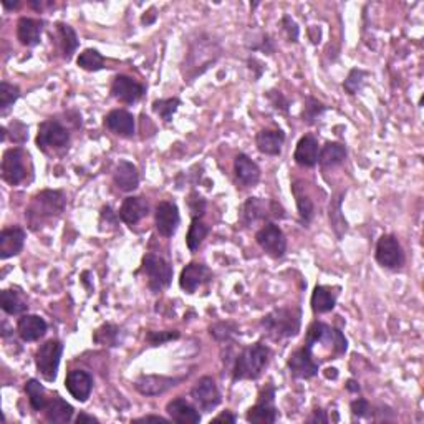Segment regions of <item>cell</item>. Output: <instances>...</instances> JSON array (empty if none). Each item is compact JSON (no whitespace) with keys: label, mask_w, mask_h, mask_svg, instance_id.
<instances>
[{"label":"cell","mask_w":424,"mask_h":424,"mask_svg":"<svg viewBox=\"0 0 424 424\" xmlns=\"http://www.w3.org/2000/svg\"><path fill=\"white\" fill-rule=\"evenodd\" d=\"M268 362H271V348L263 343L259 342L244 348L234 362L232 380H257L267 368Z\"/></svg>","instance_id":"obj_1"},{"label":"cell","mask_w":424,"mask_h":424,"mask_svg":"<svg viewBox=\"0 0 424 424\" xmlns=\"http://www.w3.org/2000/svg\"><path fill=\"white\" fill-rule=\"evenodd\" d=\"M320 345L322 352H327L328 360L330 358H338L342 355H345L348 350V340L343 333L338 330V328H333L327 323L315 320L310 323L307 330V337H305V343L303 347H307L308 350L315 348Z\"/></svg>","instance_id":"obj_2"},{"label":"cell","mask_w":424,"mask_h":424,"mask_svg":"<svg viewBox=\"0 0 424 424\" xmlns=\"http://www.w3.org/2000/svg\"><path fill=\"white\" fill-rule=\"evenodd\" d=\"M302 310L300 307H281L262 318V327L276 340L295 337L300 332Z\"/></svg>","instance_id":"obj_3"},{"label":"cell","mask_w":424,"mask_h":424,"mask_svg":"<svg viewBox=\"0 0 424 424\" xmlns=\"http://www.w3.org/2000/svg\"><path fill=\"white\" fill-rule=\"evenodd\" d=\"M67 206V199L62 191H42L32 199L30 206L25 212V217L28 219L30 226H40L53 216H60Z\"/></svg>","instance_id":"obj_4"},{"label":"cell","mask_w":424,"mask_h":424,"mask_svg":"<svg viewBox=\"0 0 424 424\" xmlns=\"http://www.w3.org/2000/svg\"><path fill=\"white\" fill-rule=\"evenodd\" d=\"M286 217V209L273 199L249 197L241 207V222L244 226H251L257 221L272 222L271 219Z\"/></svg>","instance_id":"obj_5"},{"label":"cell","mask_w":424,"mask_h":424,"mask_svg":"<svg viewBox=\"0 0 424 424\" xmlns=\"http://www.w3.org/2000/svg\"><path fill=\"white\" fill-rule=\"evenodd\" d=\"M141 272L148 278V287L151 292L159 293L171 286L173 267L163 257L146 254L141 262Z\"/></svg>","instance_id":"obj_6"},{"label":"cell","mask_w":424,"mask_h":424,"mask_svg":"<svg viewBox=\"0 0 424 424\" xmlns=\"http://www.w3.org/2000/svg\"><path fill=\"white\" fill-rule=\"evenodd\" d=\"M63 345L58 340H48L35 353V365H37V371L42 375L45 381L53 383L58 376V366L60 360H62Z\"/></svg>","instance_id":"obj_7"},{"label":"cell","mask_w":424,"mask_h":424,"mask_svg":"<svg viewBox=\"0 0 424 424\" xmlns=\"http://www.w3.org/2000/svg\"><path fill=\"white\" fill-rule=\"evenodd\" d=\"M70 144V131L57 119H47L38 126L37 146L40 151L50 153L67 148Z\"/></svg>","instance_id":"obj_8"},{"label":"cell","mask_w":424,"mask_h":424,"mask_svg":"<svg viewBox=\"0 0 424 424\" xmlns=\"http://www.w3.org/2000/svg\"><path fill=\"white\" fill-rule=\"evenodd\" d=\"M30 159L28 153H25L22 148H10L4 153L2 158V179L9 183L10 186H18L27 179V164L25 161Z\"/></svg>","instance_id":"obj_9"},{"label":"cell","mask_w":424,"mask_h":424,"mask_svg":"<svg viewBox=\"0 0 424 424\" xmlns=\"http://www.w3.org/2000/svg\"><path fill=\"white\" fill-rule=\"evenodd\" d=\"M256 241L267 256L273 259H282L287 252L286 234L276 222H266L256 234Z\"/></svg>","instance_id":"obj_10"},{"label":"cell","mask_w":424,"mask_h":424,"mask_svg":"<svg viewBox=\"0 0 424 424\" xmlns=\"http://www.w3.org/2000/svg\"><path fill=\"white\" fill-rule=\"evenodd\" d=\"M376 262L381 267L390 268V271H398L405 263V254H403L401 244L393 234H385L378 239L376 252H375Z\"/></svg>","instance_id":"obj_11"},{"label":"cell","mask_w":424,"mask_h":424,"mask_svg":"<svg viewBox=\"0 0 424 424\" xmlns=\"http://www.w3.org/2000/svg\"><path fill=\"white\" fill-rule=\"evenodd\" d=\"M273 398H276V388L266 386L259 395V401L256 406L249 408L246 420L256 424H273L278 420V411L273 406Z\"/></svg>","instance_id":"obj_12"},{"label":"cell","mask_w":424,"mask_h":424,"mask_svg":"<svg viewBox=\"0 0 424 424\" xmlns=\"http://www.w3.org/2000/svg\"><path fill=\"white\" fill-rule=\"evenodd\" d=\"M191 396L199 406V410L204 413H211L221 405V393H219L216 381L211 376L199 378L196 385L192 386Z\"/></svg>","instance_id":"obj_13"},{"label":"cell","mask_w":424,"mask_h":424,"mask_svg":"<svg viewBox=\"0 0 424 424\" xmlns=\"http://www.w3.org/2000/svg\"><path fill=\"white\" fill-rule=\"evenodd\" d=\"M287 366L293 378H298V380H310V378L318 375V366H320V363L315 360V357L312 355V352L308 350L307 347H302L288 357Z\"/></svg>","instance_id":"obj_14"},{"label":"cell","mask_w":424,"mask_h":424,"mask_svg":"<svg viewBox=\"0 0 424 424\" xmlns=\"http://www.w3.org/2000/svg\"><path fill=\"white\" fill-rule=\"evenodd\" d=\"M144 93H146L144 85L136 82V80L131 77H128V75H118V77L113 80L112 94L118 102L126 104L138 103L139 99L144 97Z\"/></svg>","instance_id":"obj_15"},{"label":"cell","mask_w":424,"mask_h":424,"mask_svg":"<svg viewBox=\"0 0 424 424\" xmlns=\"http://www.w3.org/2000/svg\"><path fill=\"white\" fill-rule=\"evenodd\" d=\"M179 221V209L174 202L169 201H161L156 206V211H154V222H156L158 232L161 234L163 237H173L178 231Z\"/></svg>","instance_id":"obj_16"},{"label":"cell","mask_w":424,"mask_h":424,"mask_svg":"<svg viewBox=\"0 0 424 424\" xmlns=\"http://www.w3.org/2000/svg\"><path fill=\"white\" fill-rule=\"evenodd\" d=\"M212 278V273L204 263L191 262L183 268L181 277H179V286L184 292L194 293L202 283L209 282Z\"/></svg>","instance_id":"obj_17"},{"label":"cell","mask_w":424,"mask_h":424,"mask_svg":"<svg viewBox=\"0 0 424 424\" xmlns=\"http://www.w3.org/2000/svg\"><path fill=\"white\" fill-rule=\"evenodd\" d=\"M104 126L113 134L121 138H133L134 129H136L134 116L126 109H113V112H109L104 116Z\"/></svg>","instance_id":"obj_18"},{"label":"cell","mask_w":424,"mask_h":424,"mask_svg":"<svg viewBox=\"0 0 424 424\" xmlns=\"http://www.w3.org/2000/svg\"><path fill=\"white\" fill-rule=\"evenodd\" d=\"M65 386L70 395L80 403H85L92 395L93 390V378L89 376V373L83 370H72L67 375L65 380Z\"/></svg>","instance_id":"obj_19"},{"label":"cell","mask_w":424,"mask_h":424,"mask_svg":"<svg viewBox=\"0 0 424 424\" xmlns=\"http://www.w3.org/2000/svg\"><path fill=\"white\" fill-rule=\"evenodd\" d=\"M181 381V378H168V376H158V375H143L139 376L134 388L146 396H156L163 395L164 391H168L169 388L176 386Z\"/></svg>","instance_id":"obj_20"},{"label":"cell","mask_w":424,"mask_h":424,"mask_svg":"<svg viewBox=\"0 0 424 424\" xmlns=\"http://www.w3.org/2000/svg\"><path fill=\"white\" fill-rule=\"evenodd\" d=\"M320 144H318L317 138L313 134H305L300 138V141L297 143L295 153H293V159L298 166L303 168H313L318 163V156H320Z\"/></svg>","instance_id":"obj_21"},{"label":"cell","mask_w":424,"mask_h":424,"mask_svg":"<svg viewBox=\"0 0 424 424\" xmlns=\"http://www.w3.org/2000/svg\"><path fill=\"white\" fill-rule=\"evenodd\" d=\"M25 244V231L22 227H7L0 232V259H10L22 252Z\"/></svg>","instance_id":"obj_22"},{"label":"cell","mask_w":424,"mask_h":424,"mask_svg":"<svg viewBox=\"0 0 424 424\" xmlns=\"http://www.w3.org/2000/svg\"><path fill=\"white\" fill-rule=\"evenodd\" d=\"M234 173H236L237 181L246 187H254L261 181V168L244 153L237 154L234 159Z\"/></svg>","instance_id":"obj_23"},{"label":"cell","mask_w":424,"mask_h":424,"mask_svg":"<svg viewBox=\"0 0 424 424\" xmlns=\"http://www.w3.org/2000/svg\"><path fill=\"white\" fill-rule=\"evenodd\" d=\"M149 214V204L144 197L141 196H131L126 197L119 207L118 216L124 224L128 226H134L141 219H144Z\"/></svg>","instance_id":"obj_24"},{"label":"cell","mask_w":424,"mask_h":424,"mask_svg":"<svg viewBox=\"0 0 424 424\" xmlns=\"http://www.w3.org/2000/svg\"><path fill=\"white\" fill-rule=\"evenodd\" d=\"M113 183L119 191L131 192L139 186V173L138 168L129 161H119L114 168L113 173Z\"/></svg>","instance_id":"obj_25"},{"label":"cell","mask_w":424,"mask_h":424,"mask_svg":"<svg viewBox=\"0 0 424 424\" xmlns=\"http://www.w3.org/2000/svg\"><path fill=\"white\" fill-rule=\"evenodd\" d=\"M47 322L38 315H22L18 318L17 332L23 342H37L47 333Z\"/></svg>","instance_id":"obj_26"},{"label":"cell","mask_w":424,"mask_h":424,"mask_svg":"<svg viewBox=\"0 0 424 424\" xmlns=\"http://www.w3.org/2000/svg\"><path fill=\"white\" fill-rule=\"evenodd\" d=\"M283 141H286V134L281 129H262L256 136L257 149L267 156H278L282 153Z\"/></svg>","instance_id":"obj_27"},{"label":"cell","mask_w":424,"mask_h":424,"mask_svg":"<svg viewBox=\"0 0 424 424\" xmlns=\"http://www.w3.org/2000/svg\"><path fill=\"white\" fill-rule=\"evenodd\" d=\"M166 413L173 421L181 424H197L201 421V415L194 408L191 403H187L183 398H176V400L169 401L166 406Z\"/></svg>","instance_id":"obj_28"},{"label":"cell","mask_w":424,"mask_h":424,"mask_svg":"<svg viewBox=\"0 0 424 424\" xmlns=\"http://www.w3.org/2000/svg\"><path fill=\"white\" fill-rule=\"evenodd\" d=\"M43 32V22L37 18L22 17L17 23V38L23 47H35L40 43Z\"/></svg>","instance_id":"obj_29"},{"label":"cell","mask_w":424,"mask_h":424,"mask_svg":"<svg viewBox=\"0 0 424 424\" xmlns=\"http://www.w3.org/2000/svg\"><path fill=\"white\" fill-rule=\"evenodd\" d=\"M43 411H45V418H47L48 423H57V424L70 423L72 421L73 413H75L73 406L68 405V403L62 400L60 396L52 398Z\"/></svg>","instance_id":"obj_30"},{"label":"cell","mask_w":424,"mask_h":424,"mask_svg":"<svg viewBox=\"0 0 424 424\" xmlns=\"http://www.w3.org/2000/svg\"><path fill=\"white\" fill-rule=\"evenodd\" d=\"M310 305H312V310L315 313L332 312L337 305V292H333L330 287L317 286L313 288Z\"/></svg>","instance_id":"obj_31"},{"label":"cell","mask_w":424,"mask_h":424,"mask_svg":"<svg viewBox=\"0 0 424 424\" xmlns=\"http://www.w3.org/2000/svg\"><path fill=\"white\" fill-rule=\"evenodd\" d=\"M55 30H57L58 47H60V52H62V57L65 60H70L72 58V55L75 53V50L78 48L77 32H75L68 23H63V22H58L55 25Z\"/></svg>","instance_id":"obj_32"},{"label":"cell","mask_w":424,"mask_h":424,"mask_svg":"<svg viewBox=\"0 0 424 424\" xmlns=\"http://www.w3.org/2000/svg\"><path fill=\"white\" fill-rule=\"evenodd\" d=\"M0 305H2V310L9 315H22V313L27 312L28 303L22 295V292L13 290V288H5L0 293Z\"/></svg>","instance_id":"obj_33"},{"label":"cell","mask_w":424,"mask_h":424,"mask_svg":"<svg viewBox=\"0 0 424 424\" xmlns=\"http://www.w3.org/2000/svg\"><path fill=\"white\" fill-rule=\"evenodd\" d=\"M347 159V148L342 143L328 141L325 146L320 149V156H318V163L322 168H335L338 164H342Z\"/></svg>","instance_id":"obj_34"},{"label":"cell","mask_w":424,"mask_h":424,"mask_svg":"<svg viewBox=\"0 0 424 424\" xmlns=\"http://www.w3.org/2000/svg\"><path fill=\"white\" fill-rule=\"evenodd\" d=\"M25 393H27L30 406L33 408L35 411H43L48 405V398H47V391L45 388L40 385V381L37 380H28L25 383Z\"/></svg>","instance_id":"obj_35"},{"label":"cell","mask_w":424,"mask_h":424,"mask_svg":"<svg viewBox=\"0 0 424 424\" xmlns=\"http://www.w3.org/2000/svg\"><path fill=\"white\" fill-rule=\"evenodd\" d=\"M94 343L103 347H118L121 343V330L119 327L107 323V325L99 327L93 335Z\"/></svg>","instance_id":"obj_36"},{"label":"cell","mask_w":424,"mask_h":424,"mask_svg":"<svg viewBox=\"0 0 424 424\" xmlns=\"http://www.w3.org/2000/svg\"><path fill=\"white\" fill-rule=\"evenodd\" d=\"M292 191H293V196H295V201H297L298 217H300V221L303 224H310V221L313 219V212H315V207H313L312 199L308 197L305 192H300V186H298V183H293Z\"/></svg>","instance_id":"obj_37"},{"label":"cell","mask_w":424,"mask_h":424,"mask_svg":"<svg viewBox=\"0 0 424 424\" xmlns=\"http://www.w3.org/2000/svg\"><path fill=\"white\" fill-rule=\"evenodd\" d=\"M207 234H209V227L206 226V224H204L199 217L192 219L191 227H189V232L186 237V244H187L189 251L196 252L199 246L204 242V239L207 237Z\"/></svg>","instance_id":"obj_38"},{"label":"cell","mask_w":424,"mask_h":424,"mask_svg":"<svg viewBox=\"0 0 424 424\" xmlns=\"http://www.w3.org/2000/svg\"><path fill=\"white\" fill-rule=\"evenodd\" d=\"M77 65L82 70H87V72H98V70L104 67V58L98 50L87 48L78 55Z\"/></svg>","instance_id":"obj_39"},{"label":"cell","mask_w":424,"mask_h":424,"mask_svg":"<svg viewBox=\"0 0 424 424\" xmlns=\"http://www.w3.org/2000/svg\"><path fill=\"white\" fill-rule=\"evenodd\" d=\"M328 107L325 103L318 102L317 98L313 97H305V103H303L302 109V121L307 124H315L318 118H322V114L325 113Z\"/></svg>","instance_id":"obj_40"},{"label":"cell","mask_w":424,"mask_h":424,"mask_svg":"<svg viewBox=\"0 0 424 424\" xmlns=\"http://www.w3.org/2000/svg\"><path fill=\"white\" fill-rule=\"evenodd\" d=\"M181 107V99L179 98H166V99H156L153 103V112L159 114V118L164 123H171L174 113Z\"/></svg>","instance_id":"obj_41"},{"label":"cell","mask_w":424,"mask_h":424,"mask_svg":"<svg viewBox=\"0 0 424 424\" xmlns=\"http://www.w3.org/2000/svg\"><path fill=\"white\" fill-rule=\"evenodd\" d=\"M20 98V88L7 82L0 83V114L5 116L13 107V103Z\"/></svg>","instance_id":"obj_42"},{"label":"cell","mask_w":424,"mask_h":424,"mask_svg":"<svg viewBox=\"0 0 424 424\" xmlns=\"http://www.w3.org/2000/svg\"><path fill=\"white\" fill-rule=\"evenodd\" d=\"M209 332H211V335L214 337V340H217V342H221V343L231 342L232 338L236 337L237 333H239L236 323H231V322L214 323V325L211 328H209Z\"/></svg>","instance_id":"obj_43"},{"label":"cell","mask_w":424,"mask_h":424,"mask_svg":"<svg viewBox=\"0 0 424 424\" xmlns=\"http://www.w3.org/2000/svg\"><path fill=\"white\" fill-rule=\"evenodd\" d=\"M366 77H368V72H365V70L353 68L352 72L348 73L345 82H343V88H345V92L348 94H357L363 88V85H365Z\"/></svg>","instance_id":"obj_44"},{"label":"cell","mask_w":424,"mask_h":424,"mask_svg":"<svg viewBox=\"0 0 424 424\" xmlns=\"http://www.w3.org/2000/svg\"><path fill=\"white\" fill-rule=\"evenodd\" d=\"M179 338V332L178 330H166V332H148L146 333V340L149 345L153 347H159L164 345V343L178 340Z\"/></svg>","instance_id":"obj_45"},{"label":"cell","mask_w":424,"mask_h":424,"mask_svg":"<svg viewBox=\"0 0 424 424\" xmlns=\"http://www.w3.org/2000/svg\"><path fill=\"white\" fill-rule=\"evenodd\" d=\"M281 25H282V30L287 35L288 42L297 43L298 42V35H300V30H298V25H297L295 20H293L290 15H283L282 20H281Z\"/></svg>","instance_id":"obj_46"},{"label":"cell","mask_w":424,"mask_h":424,"mask_svg":"<svg viewBox=\"0 0 424 424\" xmlns=\"http://www.w3.org/2000/svg\"><path fill=\"white\" fill-rule=\"evenodd\" d=\"M189 209H191V216L192 219L199 217L201 219L204 216V211H206V201L199 196V194L194 191L191 192V196H189Z\"/></svg>","instance_id":"obj_47"},{"label":"cell","mask_w":424,"mask_h":424,"mask_svg":"<svg viewBox=\"0 0 424 424\" xmlns=\"http://www.w3.org/2000/svg\"><path fill=\"white\" fill-rule=\"evenodd\" d=\"M9 128L12 129V134H10V138H12L13 143L22 144L28 139V128L25 126L22 121H12V123H10Z\"/></svg>","instance_id":"obj_48"},{"label":"cell","mask_w":424,"mask_h":424,"mask_svg":"<svg viewBox=\"0 0 424 424\" xmlns=\"http://www.w3.org/2000/svg\"><path fill=\"white\" fill-rule=\"evenodd\" d=\"M267 98L271 104L278 112H283V113H288V99L283 97L282 92H277V89H271V92L267 93Z\"/></svg>","instance_id":"obj_49"},{"label":"cell","mask_w":424,"mask_h":424,"mask_svg":"<svg viewBox=\"0 0 424 424\" xmlns=\"http://www.w3.org/2000/svg\"><path fill=\"white\" fill-rule=\"evenodd\" d=\"M352 413L353 416H358V418H366L371 415V406H370V401L365 400V398H358V400L352 401Z\"/></svg>","instance_id":"obj_50"},{"label":"cell","mask_w":424,"mask_h":424,"mask_svg":"<svg viewBox=\"0 0 424 424\" xmlns=\"http://www.w3.org/2000/svg\"><path fill=\"white\" fill-rule=\"evenodd\" d=\"M307 423H322V424H325V423H328V416H327V413L322 410V408H317V410H313L312 415L307 418Z\"/></svg>","instance_id":"obj_51"},{"label":"cell","mask_w":424,"mask_h":424,"mask_svg":"<svg viewBox=\"0 0 424 424\" xmlns=\"http://www.w3.org/2000/svg\"><path fill=\"white\" fill-rule=\"evenodd\" d=\"M256 50H262V52L272 55L273 53V43H272L271 37H268V35H266V37L262 38V45L259 48H256Z\"/></svg>","instance_id":"obj_52"},{"label":"cell","mask_w":424,"mask_h":424,"mask_svg":"<svg viewBox=\"0 0 424 424\" xmlns=\"http://www.w3.org/2000/svg\"><path fill=\"white\" fill-rule=\"evenodd\" d=\"M222 421H226V423H236L237 421V418L232 415V413H229V411H226V413H221V415L219 416H216L212 420V423H222Z\"/></svg>","instance_id":"obj_53"},{"label":"cell","mask_w":424,"mask_h":424,"mask_svg":"<svg viewBox=\"0 0 424 424\" xmlns=\"http://www.w3.org/2000/svg\"><path fill=\"white\" fill-rule=\"evenodd\" d=\"M156 17H158V15H156V10H154V9H149V12H148V13H144L143 17H141V23H143V25H151V23L154 22V20H156Z\"/></svg>","instance_id":"obj_54"},{"label":"cell","mask_w":424,"mask_h":424,"mask_svg":"<svg viewBox=\"0 0 424 424\" xmlns=\"http://www.w3.org/2000/svg\"><path fill=\"white\" fill-rule=\"evenodd\" d=\"M85 423H94V424H98L99 421L97 420V418L87 415V413H80L78 418H77V424H85Z\"/></svg>","instance_id":"obj_55"},{"label":"cell","mask_w":424,"mask_h":424,"mask_svg":"<svg viewBox=\"0 0 424 424\" xmlns=\"http://www.w3.org/2000/svg\"><path fill=\"white\" fill-rule=\"evenodd\" d=\"M148 421H156V423H163V424L168 423V420H164V418H161V416H144V418H139V420H136L134 423H148Z\"/></svg>","instance_id":"obj_56"},{"label":"cell","mask_w":424,"mask_h":424,"mask_svg":"<svg viewBox=\"0 0 424 424\" xmlns=\"http://www.w3.org/2000/svg\"><path fill=\"white\" fill-rule=\"evenodd\" d=\"M347 390L350 391V393H360V385H358V381H355V380H348L347 381Z\"/></svg>","instance_id":"obj_57"},{"label":"cell","mask_w":424,"mask_h":424,"mask_svg":"<svg viewBox=\"0 0 424 424\" xmlns=\"http://www.w3.org/2000/svg\"><path fill=\"white\" fill-rule=\"evenodd\" d=\"M323 375H325V378H328V380H337L338 370H337V368H327V370L323 371Z\"/></svg>","instance_id":"obj_58"}]
</instances>
